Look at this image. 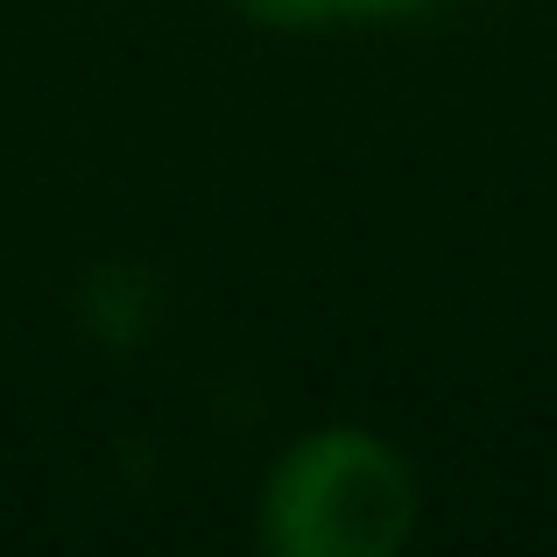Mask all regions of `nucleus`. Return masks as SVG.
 Segmentation results:
<instances>
[{"label":"nucleus","instance_id":"nucleus-1","mask_svg":"<svg viewBox=\"0 0 557 557\" xmlns=\"http://www.w3.org/2000/svg\"><path fill=\"white\" fill-rule=\"evenodd\" d=\"M417 466L368 423L289 437L255 494V536L275 557H395L417 536Z\"/></svg>","mask_w":557,"mask_h":557},{"label":"nucleus","instance_id":"nucleus-2","mask_svg":"<svg viewBox=\"0 0 557 557\" xmlns=\"http://www.w3.org/2000/svg\"><path fill=\"white\" fill-rule=\"evenodd\" d=\"M233 8L261 28H325V22H339V0H233Z\"/></svg>","mask_w":557,"mask_h":557},{"label":"nucleus","instance_id":"nucleus-3","mask_svg":"<svg viewBox=\"0 0 557 557\" xmlns=\"http://www.w3.org/2000/svg\"><path fill=\"white\" fill-rule=\"evenodd\" d=\"M437 0H339V22H409V14H431Z\"/></svg>","mask_w":557,"mask_h":557}]
</instances>
